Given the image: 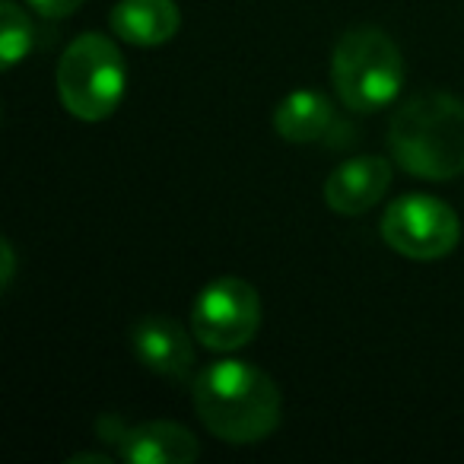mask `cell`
Instances as JSON below:
<instances>
[{
	"label": "cell",
	"instance_id": "7c38bea8",
	"mask_svg": "<svg viewBox=\"0 0 464 464\" xmlns=\"http://www.w3.org/2000/svg\"><path fill=\"white\" fill-rule=\"evenodd\" d=\"M33 48V23L16 0L0 4V64L4 71L16 67Z\"/></svg>",
	"mask_w": 464,
	"mask_h": 464
},
{
	"label": "cell",
	"instance_id": "30bf717a",
	"mask_svg": "<svg viewBox=\"0 0 464 464\" xmlns=\"http://www.w3.org/2000/svg\"><path fill=\"white\" fill-rule=\"evenodd\" d=\"M111 33L137 48H156L175 39L181 14L175 0H118L111 7Z\"/></svg>",
	"mask_w": 464,
	"mask_h": 464
},
{
	"label": "cell",
	"instance_id": "7a4b0ae2",
	"mask_svg": "<svg viewBox=\"0 0 464 464\" xmlns=\"http://www.w3.org/2000/svg\"><path fill=\"white\" fill-rule=\"evenodd\" d=\"M388 150L417 179H458L464 172V102L449 92L407 96L388 121Z\"/></svg>",
	"mask_w": 464,
	"mask_h": 464
},
{
	"label": "cell",
	"instance_id": "3957f363",
	"mask_svg": "<svg viewBox=\"0 0 464 464\" xmlns=\"http://www.w3.org/2000/svg\"><path fill=\"white\" fill-rule=\"evenodd\" d=\"M331 83L350 111L372 115L388 109L404 86V58L388 33L375 26H353L331 52Z\"/></svg>",
	"mask_w": 464,
	"mask_h": 464
},
{
	"label": "cell",
	"instance_id": "277c9868",
	"mask_svg": "<svg viewBox=\"0 0 464 464\" xmlns=\"http://www.w3.org/2000/svg\"><path fill=\"white\" fill-rule=\"evenodd\" d=\"M128 67L109 35L86 33L67 45L58 61L61 105L80 121H105L121 105Z\"/></svg>",
	"mask_w": 464,
	"mask_h": 464
},
{
	"label": "cell",
	"instance_id": "5bb4252c",
	"mask_svg": "<svg viewBox=\"0 0 464 464\" xmlns=\"http://www.w3.org/2000/svg\"><path fill=\"white\" fill-rule=\"evenodd\" d=\"M14 274H16L14 242L0 239V290H10V286H14Z\"/></svg>",
	"mask_w": 464,
	"mask_h": 464
},
{
	"label": "cell",
	"instance_id": "8fae6325",
	"mask_svg": "<svg viewBox=\"0 0 464 464\" xmlns=\"http://www.w3.org/2000/svg\"><path fill=\"white\" fill-rule=\"evenodd\" d=\"M334 128V105L318 90H296L274 109V130L290 143H318Z\"/></svg>",
	"mask_w": 464,
	"mask_h": 464
},
{
	"label": "cell",
	"instance_id": "52a82bcc",
	"mask_svg": "<svg viewBox=\"0 0 464 464\" xmlns=\"http://www.w3.org/2000/svg\"><path fill=\"white\" fill-rule=\"evenodd\" d=\"M130 350L150 369L172 382H188L194 372V341L181 322L169 315H143L130 328Z\"/></svg>",
	"mask_w": 464,
	"mask_h": 464
},
{
	"label": "cell",
	"instance_id": "ba28073f",
	"mask_svg": "<svg viewBox=\"0 0 464 464\" xmlns=\"http://www.w3.org/2000/svg\"><path fill=\"white\" fill-rule=\"evenodd\" d=\"M115 445L118 458L128 464H191L200 455L198 436L172 420L128 426L118 432Z\"/></svg>",
	"mask_w": 464,
	"mask_h": 464
},
{
	"label": "cell",
	"instance_id": "9a60e30c",
	"mask_svg": "<svg viewBox=\"0 0 464 464\" xmlns=\"http://www.w3.org/2000/svg\"><path fill=\"white\" fill-rule=\"evenodd\" d=\"M109 455H73L67 458V464H109Z\"/></svg>",
	"mask_w": 464,
	"mask_h": 464
},
{
	"label": "cell",
	"instance_id": "6da1fadb",
	"mask_svg": "<svg viewBox=\"0 0 464 464\" xmlns=\"http://www.w3.org/2000/svg\"><path fill=\"white\" fill-rule=\"evenodd\" d=\"M194 411L217 439L255 445L280 426L284 398L265 369L246 360H217L194 375Z\"/></svg>",
	"mask_w": 464,
	"mask_h": 464
},
{
	"label": "cell",
	"instance_id": "5b68a950",
	"mask_svg": "<svg viewBox=\"0 0 464 464\" xmlns=\"http://www.w3.org/2000/svg\"><path fill=\"white\" fill-rule=\"evenodd\" d=\"M382 239L411 261H439L461 242V219L432 194H404L382 213Z\"/></svg>",
	"mask_w": 464,
	"mask_h": 464
},
{
	"label": "cell",
	"instance_id": "9c48e42d",
	"mask_svg": "<svg viewBox=\"0 0 464 464\" xmlns=\"http://www.w3.org/2000/svg\"><path fill=\"white\" fill-rule=\"evenodd\" d=\"M392 185V162L382 156H356L324 179V204L341 217L366 213Z\"/></svg>",
	"mask_w": 464,
	"mask_h": 464
},
{
	"label": "cell",
	"instance_id": "8992f818",
	"mask_svg": "<svg viewBox=\"0 0 464 464\" xmlns=\"http://www.w3.org/2000/svg\"><path fill=\"white\" fill-rule=\"evenodd\" d=\"M261 328V296L242 277H217L198 293L191 331L213 353H232L252 343Z\"/></svg>",
	"mask_w": 464,
	"mask_h": 464
},
{
	"label": "cell",
	"instance_id": "4fadbf2b",
	"mask_svg": "<svg viewBox=\"0 0 464 464\" xmlns=\"http://www.w3.org/2000/svg\"><path fill=\"white\" fill-rule=\"evenodd\" d=\"M26 4L45 20H64L83 7V0H26Z\"/></svg>",
	"mask_w": 464,
	"mask_h": 464
}]
</instances>
